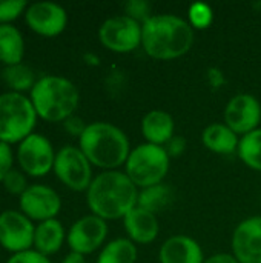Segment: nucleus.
<instances>
[{
    "mask_svg": "<svg viewBox=\"0 0 261 263\" xmlns=\"http://www.w3.org/2000/svg\"><path fill=\"white\" fill-rule=\"evenodd\" d=\"M194 45V29L174 14H152L142 25V46L155 60L183 57Z\"/></svg>",
    "mask_w": 261,
    "mask_h": 263,
    "instance_id": "nucleus-1",
    "label": "nucleus"
},
{
    "mask_svg": "<svg viewBox=\"0 0 261 263\" xmlns=\"http://www.w3.org/2000/svg\"><path fill=\"white\" fill-rule=\"evenodd\" d=\"M138 188L125 171H103L94 177L88 191L86 203L91 213L103 220L125 219L137 206Z\"/></svg>",
    "mask_w": 261,
    "mask_h": 263,
    "instance_id": "nucleus-2",
    "label": "nucleus"
},
{
    "mask_svg": "<svg viewBox=\"0 0 261 263\" xmlns=\"http://www.w3.org/2000/svg\"><path fill=\"white\" fill-rule=\"evenodd\" d=\"M78 148L91 165L103 171H114L125 165L131 154L128 136L109 122L89 123L78 139Z\"/></svg>",
    "mask_w": 261,
    "mask_h": 263,
    "instance_id": "nucleus-3",
    "label": "nucleus"
},
{
    "mask_svg": "<svg viewBox=\"0 0 261 263\" xmlns=\"http://www.w3.org/2000/svg\"><path fill=\"white\" fill-rule=\"evenodd\" d=\"M29 99L40 119L63 123L78 108L80 94L71 80L60 76H45L35 82Z\"/></svg>",
    "mask_w": 261,
    "mask_h": 263,
    "instance_id": "nucleus-4",
    "label": "nucleus"
},
{
    "mask_svg": "<svg viewBox=\"0 0 261 263\" xmlns=\"http://www.w3.org/2000/svg\"><path fill=\"white\" fill-rule=\"evenodd\" d=\"M37 112L31 99L20 92L0 94V142L12 145L34 133Z\"/></svg>",
    "mask_w": 261,
    "mask_h": 263,
    "instance_id": "nucleus-5",
    "label": "nucleus"
},
{
    "mask_svg": "<svg viewBox=\"0 0 261 263\" xmlns=\"http://www.w3.org/2000/svg\"><path fill=\"white\" fill-rule=\"evenodd\" d=\"M169 165L171 159L165 146L142 143L131 149L125 163V174L138 190H143L163 183L168 176Z\"/></svg>",
    "mask_w": 261,
    "mask_h": 263,
    "instance_id": "nucleus-6",
    "label": "nucleus"
},
{
    "mask_svg": "<svg viewBox=\"0 0 261 263\" xmlns=\"http://www.w3.org/2000/svg\"><path fill=\"white\" fill-rule=\"evenodd\" d=\"M52 171L66 188L77 193L88 191L94 180L91 162L78 146L72 145H66L57 151Z\"/></svg>",
    "mask_w": 261,
    "mask_h": 263,
    "instance_id": "nucleus-7",
    "label": "nucleus"
},
{
    "mask_svg": "<svg viewBox=\"0 0 261 263\" xmlns=\"http://www.w3.org/2000/svg\"><path fill=\"white\" fill-rule=\"evenodd\" d=\"M98 40L112 52H132L142 46V23L125 14L109 17L98 28Z\"/></svg>",
    "mask_w": 261,
    "mask_h": 263,
    "instance_id": "nucleus-8",
    "label": "nucleus"
},
{
    "mask_svg": "<svg viewBox=\"0 0 261 263\" xmlns=\"http://www.w3.org/2000/svg\"><path fill=\"white\" fill-rule=\"evenodd\" d=\"M55 154L52 143L42 134L32 133L18 143L17 160L20 170L32 177H43L54 168Z\"/></svg>",
    "mask_w": 261,
    "mask_h": 263,
    "instance_id": "nucleus-9",
    "label": "nucleus"
},
{
    "mask_svg": "<svg viewBox=\"0 0 261 263\" xmlns=\"http://www.w3.org/2000/svg\"><path fill=\"white\" fill-rule=\"evenodd\" d=\"M35 227L20 211H3L0 214V245L6 251L17 254L34 247Z\"/></svg>",
    "mask_w": 261,
    "mask_h": 263,
    "instance_id": "nucleus-10",
    "label": "nucleus"
},
{
    "mask_svg": "<svg viewBox=\"0 0 261 263\" xmlns=\"http://www.w3.org/2000/svg\"><path fill=\"white\" fill-rule=\"evenodd\" d=\"M108 236V223L106 220L89 214L80 217L68 231L66 242L72 253H78L82 256L92 254L97 251Z\"/></svg>",
    "mask_w": 261,
    "mask_h": 263,
    "instance_id": "nucleus-11",
    "label": "nucleus"
},
{
    "mask_svg": "<svg viewBox=\"0 0 261 263\" xmlns=\"http://www.w3.org/2000/svg\"><path fill=\"white\" fill-rule=\"evenodd\" d=\"M261 122V105L252 94L234 96L225 108V123L237 134L246 136L258 129Z\"/></svg>",
    "mask_w": 261,
    "mask_h": 263,
    "instance_id": "nucleus-12",
    "label": "nucleus"
},
{
    "mask_svg": "<svg viewBox=\"0 0 261 263\" xmlns=\"http://www.w3.org/2000/svg\"><path fill=\"white\" fill-rule=\"evenodd\" d=\"M20 213L29 220L45 222L55 219L62 210V199L52 188L46 185H31L18 197Z\"/></svg>",
    "mask_w": 261,
    "mask_h": 263,
    "instance_id": "nucleus-13",
    "label": "nucleus"
},
{
    "mask_svg": "<svg viewBox=\"0 0 261 263\" xmlns=\"http://www.w3.org/2000/svg\"><path fill=\"white\" fill-rule=\"evenodd\" d=\"M25 22L31 31L43 37H55L62 34L68 25V14L63 6L54 2H35L28 5Z\"/></svg>",
    "mask_w": 261,
    "mask_h": 263,
    "instance_id": "nucleus-14",
    "label": "nucleus"
},
{
    "mask_svg": "<svg viewBox=\"0 0 261 263\" xmlns=\"http://www.w3.org/2000/svg\"><path fill=\"white\" fill-rule=\"evenodd\" d=\"M231 247L240 263H261V216L249 217L237 225Z\"/></svg>",
    "mask_w": 261,
    "mask_h": 263,
    "instance_id": "nucleus-15",
    "label": "nucleus"
},
{
    "mask_svg": "<svg viewBox=\"0 0 261 263\" xmlns=\"http://www.w3.org/2000/svg\"><path fill=\"white\" fill-rule=\"evenodd\" d=\"M123 227L128 234V239L134 242L135 245L152 243L158 237V233H160L157 216L140 206H135L125 216Z\"/></svg>",
    "mask_w": 261,
    "mask_h": 263,
    "instance_id": "nucleus-16",
    "label": "nucleus"
},
{
    "mask_svg": "<svg viewBox=\"0 0 261 263\" xmlns=\"http://www.w3.org/2000/svg\"><path fill=\"white\" fill-rule=\"evenodd\" d=\"M158 259L160 263H205V254L197 240L177 234L165 240Z\"/></svg>",
    "mask_w": 261,
    "mask_h": 263,
    "instance_id": "nucleus-17",
    "label": "nucleus"
},
{
    "mask_svg": "<svg viewBox=\"0 0 261 263\" xmlns=\"http://www.w3.org/2000/svg\"><path fill=\"white\" fill-rule=\"evenodd\" d=\"M174 117L163 109H152L142 120V134L146 143L165 146L175 134Z\"/></svg>",
    "mask_w": 261,
    "mask_h": 263,
    "instance_id": "nucleus-18",
    "label": "nucleus"
},
{
    "mask_svg": "<svg viewBox=\"0 0 261 263\" xmlns=\"http://www.w3.org/2000/svg\"><path fill=\"white\" fill-rule=\"evenodd\" d=\"M203 145L215 154L229 156L238 149V136L226 123H211L202 133Z\"/></svg>",
    "mask_w": 261,
    "mask_h": 263,
    "instance_id": "nucleus-19",
    "label": "nucleus"
},
{
    "mask_svg": "<svg viewBox=\"0 0 261 263\" xmlns=\"http://www.w3.org/2000/svg\"><path fill=\"white\" fill-rule=\"evenodd\" d=\"M66 236L68 234L63 225L57 219L40 222L35 227V233H34V248L37 253L46 257L52 256L57 251H60Z\"/></svg>",
    "mask_w": 261,
    "mask_h": 263,
    "instance_id": "nucleus-20",
    "label": "nucleus"
},
{
    "mask_svg": "<svg viewBox=\"0 0 261 263\" xmlns=\"http://www.w3.org/2000/svg\"><path fill=\"white\" fill-rule=\"evenodd\" d=\"M25 42L22 32L14 25H0V62L5 66L22 63Z\"/></svg>",
    "mask_w": 261,
    "mask_h": 263,
    "instance_id": "nucleus-21",
    "label": "nucleus"
},
{
    "mask_svg": "<svg viewBox=\"0 0 261 263\" xmlns=\"http://www.w3.org/2000/svg\"><path fill=\"white\" fill-rule=\"evenodd\" d=\"M137 256L135 243L129 239L120 237L102 248L97 263H135Z\"/></svg>",
    "mask_w": 261,
    "mask_h": 263,
    "instance_id": "nucleus-22",
    "label": "nucleus"
},
{
    "mask_svg": "<svg viewBox=\"0 0 261 263\" xmlns=\"http://www.w3.org/2000/svg\"><path fill=\"white\" fill-rule=\"evenodd\" d=\"M171 200H172L171 188L160 183V185H154V186L140 190L138 199H137V206L157 216L158 213L166 210V206L171 203Z\"/></svg>",
    "mask_w": 261,
    "mask_h": 263,
    "instance_id": "nucleus-23",
    "label": "nucleus"
},
{
    "mask_svg": "<svg viewBox=\"0 0 261 263\" xmlns=\"http://www.w3.org/2000/svg\"><path fill=\"white\" fill-rule=\"evenodd\" d=\"M2 79L8 85V88H11L12 92H20V94L23 91H31L37 82L34 71L25 63L5 66L2 71Z\"/></svg>",
    "mask_w": 261,
    "mask_h": 263,
    "instance_id": "nucleus-24",
    "label": "nucleus"
},
{
    "mask_svg": "<svg viewBox=\"0 0 261 263\" xmlns=\"http://www.w3.org/2000/svg\"><path fill=\"white\" fill-rule=\"evenodd\" d=\"M237 154L248 168L261 173V128L240 139Z\"/></svg>",
    "mask_w": 261,
    "mask_h": 263,
    "instance_id": "nucleus-25",
    "label": "nucleus"
},
{
    "mask_svg": "<svg viewBox=\"0 0 261 263\" xmlns=\"http://www.w3.org/2000/svg\"><path fill=\"white\" fill-rule=\"evenodd\" d=\"M212 20H214V12L209 5L197 2L189 6L188 22L192 26V29H206L211 26Z\"/></svg>",
    "mask_w": 261,
    "mask_h": 263,
    "instance_id": "nucleus-26",
    "label": "nucleus"
},
{
    "mask_svg": "<svg viewBox=\"0 0 261 263\" xmlns=\"http://www.w3.org/2000/svg\"><path fill=\"white\" fill-rule=\"evenodd\" d=\"M28 3L25 0H8L0 2V25H9L22 14H25Z\"/></svg>",
    "mask_w": 261,
    "mask_h": 263,
    "instance_id": "nucleus-27",
    "label": "nucleus"
},
{
    "mask_svg": "<svg viewBox=\"0 0 261 263\" xmlns=\"http://www.w3.org/2000/svg\"><path fill=\"white\" fill-rule=\"evenodd\" d=\"M3 188L6 193L12 194V196H22L26 190H28V183H26V177L23 173L17 171V170H11L6 177L2 182Z\"/></svg>",
    "mask_w": 261,
    "mask_h": 263,
    "instance_id": "nucleus-28",
    "label": "nucleus"
},
{
    "mask_svg": "<svg viewBox=\"0 0 261 263\" xmlns=\"http://www.w3.org/2000/svg\"><path fill=\"white\" fill-rule=\"evenodd\" d=\"M125 15H128L143 25L152 15L151 5L145 0H131L128 3H125Z\"/></svg>",
    "mask_w": 261,
    "mask_h": 263,
    "instance_id": "nucleus-29",
    "label": "nucleus"
},
{
    "mask_svg": "<svg viewBox=\"0 0 261 263\" xmlns=\"http://www.w3.org/2000/svg\"><path fill=\"white\" fill-rule=\"evenodd\" d=\"M6 263H51L49 259L40 253H37L35 250H28L23 253H17L12 254Z\"/></svg>",
    "mask_w": 261,
    "mask_h": 263,
    "instance_id": "nucleus-30",
    "label": "nucleus"
},
{
    "mask_svg": "<svg viewBox=\"0 0 261 263\" xmlns=\"http://www.w3.org/2000/svg\"><path fill=\"white\" fill-rule=\"evenodd\" d=\"M12 162H14V156H12V151H11V145L0 142V183L3 182L6 174L11 170H14Z\"/></svg>",
    "mask_w": 261,
    "mask_h": 263,
    "instance_id": "nucleus-31",
    "label": "nucleus"
},
{
    "mask_svg": "<svg viewBox=\"0 0 261 263\" xmlns=\"http://www.w3.org/2000/svg\"><path fill=\"white\" fill-rule=\"evenodd\" d=\"M186 146H188V142L183 136H174L166 145H165V149L169 156V159H177V157H182L186 151Z\"/></svg>",
    "mask_w": 261,
    "mask_h": 263,
    "instance_id": "nucleus-32",
    "label": "nucleus"
},
{
    "mask_svg": "<svg viewBox=\"0 0 261 263\" xmlns=\"http://www.w3.org/2000/svg\"><path fill=\"white\" fill-rule=\"evenodd\" d=\"M86 123L83 122V119L82 117H78V116H71V117H68L65 122H63V128H65V131L68 133V134H71V136H74V137H82V134L85 133V129H86Z\"/></svg>",
    "mask_w": 261,
    "mask_h": 263,
    "instance_id": "nucleus-33",
    "label": "nucleus"
},
{
    "mask_svg": "<svg viewBox=\"0 0 261 263\" xmlns=\"http://www.w3.org/2000/svg\"><path fill=\"white\" fill-rule=\"evenodd\" d=\"M208 79L212 88H220L226 80H225V74L223 71H220L218 68H211L208 71Z\"/></svg>",
    "mask_w": 261,
    "mask_h": 263,
    "instance_id": "nucleus-34",
    "label": "nucleus"
},
{
    "mask_svg": "<svg viewBox=\"0 0 261 263\" xmlns=\"http://www.w3.org/2000/svg\"><path fill=\"white\" fill-rule=\"evenodd\" d=\"M205 263H240L234 254H228V253H218L214 254L208 259H205Z\"/></svg>",
    "mask_w": 261,
    "mask_h": 263,
    "instance_id": "nucleus-35",
    "label": "nucleus"
},
{
    "mask_svg": "<svg viewBox=\"0 0 261 263\" xmlns=\"http://www.w3.org/2000/svg\"><path fill=\"white\" fill-rule=\"evenodd\" d=\"M62 263H86V259H85V256L71 251V253L62 260Z\"/></svg>",
    "mask_w": 261,
    "mask_h": 263,
    "instance_id": "nucleus-36",
    "label": "nucleus"
}]
</instances>
